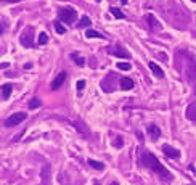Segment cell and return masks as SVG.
Here are the masks:
<instances>
[{
    "mask_svg": "<svg viewBox=\"0 0 196 185\" xmlns=\"http://www.w3.org/2000/svg\"><path fill=\"white\" fill-rule=\"evenodd\" d=\"M85 37H88V39H92V37H95V39H103V35H101L100 32L93 31V29H87V31H85Z\"/></svg>",
    "mask_w": 196,
    "mask_h": 185,
    "instance_id": "15",
    "label": "cell"
},
{
    "mask_svg": "<svg viewBox=\"0 0 196 185\" xmlns=\"http://www.w3.org/2000/svg\"><path fill=\"white\" fill-rule=\"evenodd\" d=\"M191 2H196V0H191Z\"/></svg>",
    "mask_w": 196,
    "mask_h": 185,
    "instance_id": "29",
    "label": "cell"
},
{
    "mask_svg": "<svg viewBox=\"0 0 196 185\" xmlns=\"http://www.w3.org/2000/svg\"><path fill=\"white\" fill-rule=\"evenodd\" d=\"M24 119H26V113H15V115H11L10 118H6V119H5V127L18 126V124L23 123Z\"/></svg>",
    "mask_w": 196,
    "mask_h": 185,
    "instance_id": "4",
    "label": "cell"
},
{
    "mask_svg": "<svg viewBox=\"0 0 196 185\" xmlns=\"http://www.w3.org/2000/svg\"><path fill=\"white\" fill-rule=\"evenodd\" d=\"M95 185H98V183H95Z\"/></svg>",
    "mask_w": 196,
    "mask_h": 185,
    "instance_id": "30",
    "label": "cell"
},
{
    "mask_svg": "<svg viewBox=\"0 0 196 185\" xmlns=\"http://www.w3.org/2000/svg\"><path fill=\"white\" fill-rule=\"evenodd\" d=\"M119 85H121L122 90H130L132 87H134V81L129 79V77H124V79L119 81Z\"/></svg>",
    "mask_w": 196,
    "mask_h": 185,
    "instance_id": "13",
    "label": "cell"
},
{
    "mask_svg": "<svg viewBox=\"0 0 196 185\" xmlns=\"http://www.w3.org/2000/svg\"><path fill=\"white\" fill-rule=\"evenodd\" d=\"M84 87H85V81H82V79H80V81L77 82V89H79V90H82Z\"/></svg>",
    "mask_w": 196,
    "mask_h": 185,
    "instance_id": "25",
    "label": "cell"
},
{
    "mask_svg": "<svg viewBox=\"0 0 196 185\" xmlns=\"http://www.w3.org/2000/svg\"><path fill=\"white\" fill-rule=\"evenodd\" d=\"M109 11L113 13V15H114V18H117V19H124V18H125V16H124V13H122L121 10H119V8H116V6H111V8H109Z\"/></svg>",
    "mask_w": 196,
    "mask_h": 185,
    "instance_id": "17",
    "label": "cell"
},
{
    "mask_svg": "<svg viewBox=\"0 0 196 185\" xmlns=\"http://www.w3.org/2000/svg\"><path fill=\"white\" fill-rule=\"evenodd\" d=\"M163 151H164V155L167 156V158H172V159L180 158V151L177 150V148L171 147V145H164L163 147Z\"/></svg>",
    "mask_w": 196,
    "mask_h": 185,
    "instance_id": "6",
    "label": "cell"
},
{
    "mask_svg": "<svg viewBox=\"0 0 196 185\" xmlns=\"http://www.w3.org/2000/svg\"><path fill=\"white\" fill-rule=\"evenodd\" d=\"M39 106H42V102L39 100V98H31L29 100V108L31 110H37Z\"/></svg>",
    "mask_w": 196,
    "mask_h": 185,
    "instance_id": "19",
    "label": "cell"
},
{
    "mask_svg": "<svg viewBox=\"0 0 196 185\" xmlns=\"http://www.w3.org/2000/svg\"><path fill=\"white\" fill-rule=\"evenodd\" d=\"M121 2H122V3H124V5H125V3H127V0H121Z\"/></svg>",
    "mask_w": 196,
    "mask_h": 185,
    "instance_id": "28",
    "label": "cell"
},
{
    "mask_svg": "<svg viewBox=\"0 0 196 185\" xmlns=\"http://www.w3.org/2000/svg\"><path fill=\"white\" fill-rule=\"evenodd\" d=\"M186 118L196 124V102H191L186 108Z\"/></svg>",
    "mask_w": 196,
    "mask_h": 185,
    "instance_id": "9",
    "label": "cell"
},
{
    "mask_svg": "<svg viewBox=\"0 0 196 185\" xmlns=\"http://www.w3.org/2000/svg\"><path fill=\"white\" fill-rule=\"evenodd\" d=\"M5 3H16V2H21V0H2Z\"/></svg>",
    "mask_w": 196,
    "mask_h": 185,
    "instance_id": "26",
    "label": "cell"
},
{
    "mask_svg": "<svg viewBox=\"0 0 196 185\" xmlns=\"http://www.w3.org/2000/svg\"><path fill=\"white\" fill-rule=\"evenodd\" d=\"M148 66H150V69H151V73L155 74L156 77H159V79H161V77H164V71L161 69L155 61H150V65H148Z\"/></svg>",
    "mask_w": 196,
    "mask_h": 185,
    "instance_id": "12",
    "label": "cell"
},
{
    "mask_svg": "<svg viewBox=\"0 0 196 185\" xmlns=\"http://www.w3.org/2000/svg\"><path fill=\"white\" fill-rule=\"evenodd\" d=\"M148 134H150V139L151 140H158L161 137V129L156 124H150L148 126Z\"/></svg>",
    "mask_w": 196,
    "mask_h": 185,
    "instance_id": "10",
    "label": "cell"
},
{
    "mask_svg": "<svg viewBox=\"0 0 196 185\" xmlns=\"http://www.w3.org/2000/svg\"><path fill=\"white\" fill-rule=\"evenodd\" d=\"M32 34H34L32 27H26L24 34L21 35V44H23V47H32Z\"/></svg>",
    "mask_w": 196,
    "mask_h": 185,
    "instance_id": "5",
    "label": "cell"
},
{
    "mask_svg": "<svg viewBox=\"0 0 196 185\" xmlns=\"http://www.w3.org/2000/svg\"><path fill=\"white\" fill-rule=\"evenodd\" d=\"M114 147H116V148H121V147H122V139H121V137H119V139H116V142H114Z\"/></svg>",
    "mask_w": 196,
    "mask_h": 185,
    "instance_id": "24",
    "label": "cell"
},
{
    "mask_svg": "<svg viewBox=\"0 0 196 185\" xmlns=\"http://www.w3.org/2000/svg\"><path fill=\"white\" fill-rule=\"evenodd\" d=\"M11 94V85L10 84H5L2 85V100H8Z\"/></svg>",
    "mask_w": 196,
    "mask_h": 185,
    "instance_id": "14",
    "label": "cell"
},
{
    "mask_svg": "<svg viewBox=\"0 0 196 185\" xmlns=\"http://www.w3.org/2000/svg\"><path fill=\"white\" fill-rule=\"evenodd\" d=\"M47 42H48V35H47L45 32H42V34L39 35V44H40V45H45Z\"/></svg>",
    "mask_w": 196,
    "mask_h": 185,
    "instance_id": "22",
    "label": "cell"
},
{
    "mask_svg": "<svg viewBox=\"0 0 196 185\" xmlns=\"http://www.w3.org/2000/svg\"><path fill=\"white\" fill-rule=\"evenodd\" d=\"M117 68L121 69V71H129L132 66L129 65V63H117Z\"/></svg>",
    "mask_w": 196,
    "mask_h": 185,
    "instance_id": "23",
    "label": "cell"
},
{
    "mask_svg": "<svg viewBox=\"0 0 196 185\" xmlns=\"http://www.w3.org/2000/svg\"><path fill=\"white\" fill-rule=\"evenodd\" d=\"M65 81H66V73H60L57 77H55V81L52 82V89H53V90L60 89L61 85L65 84Z\"/></svg>",
    "mask_w": 196,
    "mask_h": 185,
    "instance_id": "11",
    "label": "cell"
},
{
    "mask_svg": "<svg viewBox=\"0 0 196 185\" xmlns=\"http://www.w3.org/2000/svg\"><path fill=\"white\" fill-rule=\"evenodd\" d=\"M71 60H73V61H74L77 66H84V65H85V60H84L82 56L76 55V53H73V55H71Z\"/></svg>",
    "mask_w": 196,
    "mask_h": 185,
    "instance_id": "16",
    "label": "cell"
},
{
    "mask_svg": "<svg viewBox=\"0 0 196 185\" xmlns=\"http://www.w3.org/2000/svg\"><path fill=\"white\" fill-rule=\"evenodd\" d=\"M108 52H109V53H113L114 56H121V58H129V56H130L127 50H124V48H122V47H119V45L108 48Z\"/></svg>",
    "mask_w": 196,
    "mask_h": 185,
    "instance_id": "7",
    "label": "cell"
},
{
    "mask_svg": "<svg viewBox=\"0 0 196 185\" xmlns=\"http://www.w3.org/2000/svg\"><path fill=\"white\" fill-rule=\"evenodd\" d=\"M76 18H77V13H76L73 8H60L58 10V19L61 23H66V24H73Z\"/></svg>",
    "mask_w": 196,
    "mask_h": 185,
    "instance_id": "3",
    "label": "cell"
},
{
    "mask_svg": "<svg viewBox=\"0 0 196 185\" xmlns=\"http://www.w3.org/2000/svg\"><path fill=\"white\" fill-rule=\"evenodd\" d=\"M109 185H119V183H117V182H111Z\"/></svg>",
    "mask_w": 196,
    "mask_h": 185,
    "instance_id": "27",
    "label": "cell"
},
{
    "mask_svg": "<svg viewBox=\"0 0 196 185\" xmlns=\"http://www.w3.org/2000/svg\"><path fill=\"white\" fill-rule=\"evenodd\" d=\"M55 31H57L58 34H65V32H66L65 26L61 24V21H60V19H58V21H55Z\"/></svg>",
    "mask_w": 196,
    "mask_h": 185,
    "instance_id": "21",
    "label": "cell"
},
{
    "mask_svg": "<svg viewBox=\"0 0 196 185\" xmlns=\"http://www.w3.org/2000/svg\"><path fill=\"white\" fill-rule=\"evenodd\" d=\"M92 24V21H90L88 16H82L80 18V23H79V29H84V27H88Z\"/></svg>",
    "mask_w": 196,
    "mask_h": 185,
    "instance_id": "18",
    "label": "cell"
},
{
    "mask_svg": "<svg viewBox=\"0 0 196 185\" xmlns=\"http://www.w3.org/2000/svg\"><path fill=\"white\" fill-rule=\"evenodd\" d=\"M145 18H146V21H148V24H150V27H151L153 31H161V23L156 19V16H155V15L148 13V15H146Z\"/></svg>",
    "mask_w": 196,
    "mask_h": 185,
    "instance_id": "8",
    "label": "cell"
},
{
    "mask_svg": "<svg viewBox=\"0 0 196 185\" xmlns=\"http://www.w3.org/2000/svg\"><path fill=\"white\" fill-rule=\"evenodd\" d=\"M140 164H142L143 167H146V169H151L153 172H156L158 175H161L166 180H171L172 179V174L163 164H161L156 156L153 155V153H150V151H145V153L140 155Z\"/></svg>",
    "mask_w": 196,
    "mask_h": 185,
    "instance_id": "1",
    "label": "cell"
},
{
    "mask_svg": "<svg viewBox=\"0 0 196 185\" xmlns=\"http://www.w3.org/2000/svg\"><path fill=\"white\" fill-rule=\"evenodd\" d=\"M88 164L92 166L93 169H98V171H101V169L104 167V164H103V163H100V161H95V159H88Z\"/></svg>",
    "mask_w": 196,
    "mask_h": 185,
    "instance_id": "20",
    "label": "cell"
},
{
    "mask_svg": "<svg viewBox=\"0 0 196 185\" xmlns=\"http://www.w3.org/2000/svg\"><path fill=\"white\" fill-rule=\"evenodd\" d=\"M182 55H183V76L190 84H194L196 82V58L191 53H186V52Z\"/></svg>",
    "mask_w": 196,
    "mask_h": 185,
    "instance_id": "2",
    "label": "cell"
}]
</instances>
